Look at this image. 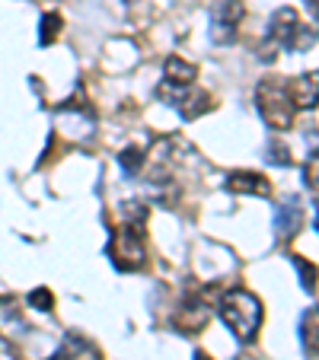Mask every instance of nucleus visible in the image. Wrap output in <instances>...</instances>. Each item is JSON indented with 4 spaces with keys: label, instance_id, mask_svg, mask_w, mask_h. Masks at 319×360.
<instances>
[{
    "label": "nucleus",
    "instance_id": "nucleus-1",
    "mask_svg": "<svg viewBox=\"0 0 319 360\" xmlns=\"http://www.w3.org/2000/svg\"><path fill=\"white\" fill-rule=\"evenodd\" d=\"M313 45H316V29L304 26L297 10L281 7L275 10L272 22H268V32H265L258 55H262V61H275V55H281V51H306Z\"/></svg>",
    "mask_w": 319,
    "mask_h": 360
},
{
    "label": "nucleus",
    "instance_id": "nucleus-2",
    "mask_svg": "<svg viewBox=\"0 0 319 360\" xmlns=\"http://www.w3.org/2000/svg\"><path fill=\"white\" fill-rule=\"evenodd\" d=\"M220 319L230 328V335L239 345H249L258 338V328H262V300L256 293L243 290V287H233L220 297Z\"/></svg>",
    "mask_w": 319,
    "mask_h": 360
},
{
    "label": "nucleus",
    "instance_id": "nucleus-3",
    "mask_svg": "<svg viewBox=\"0 0 319 360\" xmlns=\"http://www.w3.org/2000/svg\"><path fill=\"white\" fill-rule=\"evenodd\" d=\"M109 259L118 271H141L147 265V236L144 220H125L109 239Z\"/></svg>",
    "mask_w": 319,
    "mask_h": 360
},
{
    "label": "nucleus",
    "instance_id": "nucleus-4",
    "mask_svg": "<svg viewBox=\"0 0 319 360\" xmlns=\"http://www.w3.org/2000/svg\"><path fill=\"white\" fill-rule=\"evenodd\" d=\"M256 105L262 122L272 131H287L294 124V102L287 96V86L275 77H265L256 86Z\"/></svg>",
    "mask_w": 319,
    "mask_h": 360
},
{
    "label": "nucleus",
    "instance_id": "nucleus-5",
    "mask_svg": "<svg viewBox=\"0 0 319 360\" xmlns=\"http://www.w3.org/2000/svg\"><path fill=\"white\" fill-rule=\"evenodd\" d=\"M156 99L166 102V105H173V109H179V115L185 118V122H195V118H201L204 112H211V93H204V89H195V86H173V83H160L156 86Z\"/></svg>",
    "mask_w": 319,
    "mask_h": 360
},
{
    "label": "nucleus",
    "instance_id": "nucleus-6",
    "mask_svg": "<svg viewBox=\"0 0 319 360\" xmlns=\"http://www.w3.org/2000/svg\"><path fill=\"white\" fill-rule=\"evenodd\" d=\"M246 16L243 0H220L211 10V41L214 45H230L237 39V29Z\"/></svg>",
    "mask_w": 319,
    "mask_h": 360
},
{
    "label": "nucleus",
    "instance_id": "nucleus-7",
    "mask_svg": "<svg viewBox=\"0 0 319 360\" xmlns=\"http://www.w3.org/2000/svg\"><path fill=\"white\" fill-rule=\"evenodd\" d=\"M208 319H211L208 303L198 297H189L182 306H179V313L173 316V326H176L182 335H198L204 326H208Z\"/></svg>",
    "mask_w": 319,
    "mask_h": 360
},
{
    "label": "nucleus",
    "instance_id": "nucleus-8",
    "mask_svg": "<svg viewBox=\"0 0 319 360\" xmlns=\"http://www.w3.org/2000/svg\"><path fill=\"white\" fill-rule=\"evenodd\" d=\"M227 188L237 191V195H258V198L272 195V182H268L262 172H252V169L230 172V176H227Z\"/></svg>",
    "mask_w": 319,
    "mask_h": 360
},
{
    "label": "nucleus",
    "instance_id": "nucleus-9",
    "mask_svg": "<svg viewBox=\"0 0 319 360\" xmlns=\"http://www.w3.org/2000/svg\"><path fill=\"white\" fill-rule=\"evenodd\" d=\"M287 96H291V102H294V112L297 109H304V112L316 109V70L297 77V80L291 83V89H287Z\"/></svg>",
    "mask_w": 319,
    "mask_h": 360
},
{
    "label": "nucleus",
    "instance_id": "nucleus-10",
    "mask_svg": "<svg viewBox=\"0 0 319 360\" xmlns=\"http://www.w3.org/2000/svg\"><path fill=\"white\" fill-rule=\"evenodd\" d=\"M163 74H166V83H173V86H192L198 77V68L189 61H182L179 55H170L163 64Z\"/></svg>",
    "mask_w": 319,
    "mask_h": 360
},
{
    "label": "nucleus",
    "instance_id": "nucleus-11",
    "mask_svg": "<svg viewBox=\"0 0 319 360\" xmlns=\"http://www.w3.org/2000/svg\"><path fill=\"white\" fill-rule=\"evenodd\" d=\"M275 224H278V236L281 239H294L300 233V226H304V211L291 201V204H284V207H278Z\"/></svg>",
    "mask_w": 319,
    "mask_h": 360
},
{
    "label": "nucleus",
    "instance_id": "nucleus-12",
    "mask_svg": "<svg viewBox=\"0 0 319 360\" xmlns=\"http://www.w3.org/2000/svg\"><path fill=\"white\" fill-rule=\"evenodd\" d=\"M61 29H64L61 13H45L39 22V45H51V41L61 35Z\"/></svg>",
    "mask_w": 319,
    "mask_h": 360
},
{
    "label": "nucleus",
    "instance_id": "nucleus-13",
    "mask_svg": "<svg viewBox=\"0 0 319 360\" xmlns=\"http://www.w3.org/2000/svg\"><path fill=\"white\" fill-rule=\"evenodd\" d=\"M26 300L32 309H39V313H51V306H55V293L48 290V287H35Z\"/></svg>",
    "mask_w": 319,
    "mask_h": 360
},
{
    "label": "nucleus",
    "instance_id": "nucleus-14",
    "mask_svg": "<svg viewBox=\"0 0 319 360\" xmlns=\"http://www.w3.org/2000/svg\"><path fill=\"white\" fill-rule=\"evenodd\" d=\"M122 166H125V172H131V176H137V172H141V166H144V150L141 147H128V150H122Z\"/></svg>",
    "mask_w": 319,
    "mask_h": 360
},
{
    "label": "nucleus",
    "instance_id": "nucleus-15",
    "mask_svg": "<svg viewBox=\"0 0 319 360\" xmlns=\"http://www.w3.org/2000/svg\"><path fill=\"white\" fill-rule=\"evenodd\" d=\"M304 347L310 357H316V313H306L304 316Z\"/></svg>",
    "mask_w": 319,
    "mask_h": 360
},
{
    "label": "nucleus",
    "instance_id": "nucleus-16",
    "mask_svg": "<svg viewBox=\"0 0 319 360\" xmlns=\"http://www.w3.org/2000/svg\"><path fill=\"white\" fill-rule=\"evenodd\" d=\"M291 262L297 265V271H300V281H304V287H306V293H316V268L313 265H306L300 255H291Z\"/></svg>",
    "mask_w": 319,
    "mask_h": 360
},
{
    "label": "nucleus",
    "instance_id": "nucleus-17",
    "mask_svg": "<svg viewBox=\"0 0 319 360\" xmlns=\"http://www.w3.org/2000/svg\"><path fill=\"white\" fill-rule=\"evenodd\" d=\"M16 303H20L16 297L0 300V322H20V309H16Z\"/></svg>",
    "mask_w": 319,
    "mask_h": 360
},
{
    "label": "nucleus",
    "instance_id": "nucleus-18",
    "mask_svg": "<svg viewBox=\"0 0 319 360\" xmlns=\"http://www.w3.org/2000/svg\"><path fill=\"white\" fill-rule=\"evenodd\" d=\"M265 160L275 166H287L291 163V157H287V147H278V141L268 143V150H265Z\"/></svg>",
    "mask_w": 319,
    "mask_h": 360
},
{
    "label": "nucleus",
    "instance_id": "nucleus-19",
    "mask_svg": "<svg viewBox=\"0 0 319 360\" xmlns=\"http://www.w3.org/2000/svg\"><path fill=\"white\" fill-rule=\"evenodd\" d=\"M0 360H20V351H16L13 341L4 338V335H0Z\"/></svg>",
    "mask_w": 319,
    "mask_h": 360
},
{
    "label": "nucleus",
    "instance_id": "nucleus-20",
    "mask_svg": "<svg viewBox=\"0 0 319 360\" xmlns=\"http://www.w3.org/2000/svg\"><path fill=\"white\" fill-rule=\"evenodd\" d=\"M310 191H316V157L310 160Z\"/></svg>",
    "mask_w": 319,
    "mask_h": 360
},
{
    "label": "nucleus",
    "instance_id": "nucleus-21",
    "mask_svg": "<svg viewBox=\"0 0 319 360\" xmlns=\"http://www.w3.org/2000/svg\"><path fill=\"white\" fill-rule=\"evenodd\" d=\"M48 360H74V357H70V354H68V351H58V354H55V357H48Z\"/></svg>",
    "mask_w": 319,
    "mask_h": 360
},
{
    "label": "nucleus",
    "instance_id": "nucleus-22",
    "mask_svg": "<svg viewBox=\"0 0 319 360\" xmlns=\"http://www.w3.org/2000/svg\"><path fill=\"white\" fill-rule=\"evenodd\" d=\"M192 360H211V357L204 351H195V357H192Z\"/></svg>",
    "mask_w": 319,
    "mask_h": 360
},
{
    "label": "nucleus",
    "instance_id": "nucleus-23",
    "mask_svg": "<svg viewBox=\"0 0 319 360\" xmlns=\"http://www.w3.org/2000/svg\"><path fill=\"white\" fill-rule=\"evenodd\" d=\"M233 360H252V357H246V354H239V357H233Z\"/></svg>",
    "mask_w": 319,
    "mask_h": 360
},
{
    "label": "nucleus",
    "instance_id": "nucleus-24",
    "mask_svg": "<svg viewBox=\"0 0 319 360\" xmlns=\"http://www.w3.org/2000/svg\"><path fill=\"white\" fill-rule=\"evenodd\" d=\"M128 4H131V0H128Z\"/></svg>",
    "mask_w": 319,
    "mask_h": 360
}]
</instances>
